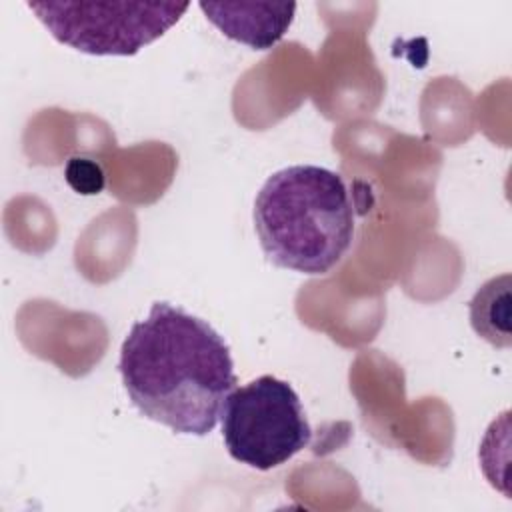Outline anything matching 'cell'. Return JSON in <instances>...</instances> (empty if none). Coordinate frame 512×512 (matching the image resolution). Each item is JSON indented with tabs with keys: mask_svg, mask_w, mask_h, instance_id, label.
<instances>
[{
	"mask_svg": "<svg viewBox=\"0 0 512 512\" xmlns=\"http://www.w3.org/2000/svg\"><path fill=\"white\" fill-rule=\"evenodd\" d=\"M118 370L142 416L190 436L214 430L238 382L224 338L170 302H154L148 316L132 324Z\"/></svg>",
	"mask_w": 512,
	"mask_h": 512,
	"instance_id": "obj_1",
	"label": "cell"
},
{
	"mask_svg": "<svg viewBox=\"0 0 512 512\" xmlns=\"http://www.w3.org/2000/svg\"><path fill=\"white\" fill-rule=\"evenodd\" d=\"M354 206L344 178L328 168L296 164L266 178L254 200V230L268 262L320 276L354 240Z\"/></svg>",
	"mask_w": 512,
	"mask_h": 512,
	"instance_id": "obj_2",
	"label": "cell"
},
{
	"mask_svg": "<svg viewBox=\"0 0 512 512\" xmlns=\"http://www.w3.org/2000/svg\"><path fill=\"white\" fill-rule=\"evenodd\" d=\"M220 420L228 454L256 470H272L288 462L312 440L296 390L270 374L234 388Z\"/></svg>",
	"mask_w": 512,
	"mask_h": 512,
	"instance_id": "obj_3",
	"label": "cell"
},
{
	"mask_svg": "<svg viewBox=\"0 0 512 512\" xmlns=\"http://www.w3.org/2000/svg\"><path fill=\"white\" fill-rule=\"evenodd\" d=\"M60 42L94 56H134L164 36L186 2H26Z\"/></svg>",
	"mask_w": 512,
	"mask_h": 512,
	"instance_id": "obj_4",
	"label": "cell"
},
{
	"mask_svg": "<svg viewBox=\"0 0 512 512\" xmlns=\"http://www.w3.org/2000/svg\"><path fill=\"white\" fill-rule=\"evenodd\" d=\"M200 10L224 36L254 50H268L294 20V2H200Z\"/></svg>",
	"mask_w": 512,
	"mask_h": 512,
	"instance_id": "obj_5",
	"label": "cell"
},
{
	"mask_svg": "<svg viewBox=\"0 0 512 512\" xmlns=\"http://www.w3.org/2000/svg\"><path fill=\"white\" fill-rule=\"evenodd\" d=\"M510 302V274L490 278L470 300V324L492 346H510Z\"/></svg>",
	"mask_w": 512,
	"mask_h": 512,
	"instance_id": "obj_6",
	"label": "cell"
},
{
	"mask_svg": "<svg viewBox=\"0 0 512 512\" xmlns=\"http://www.w3.org/2000/svg\"><path fill=\"white\" fill-rule=\"evenodd\" d=\"M64 176H66V182L78 194H98L104 188V172L90 158H80V156L70 158L64 168Z\"/></svg>",
	"mask_w": 512,
	"mask_h": 512,
	"instance_id": "obj_7",
	"label": "cell"
}]
</instances>
